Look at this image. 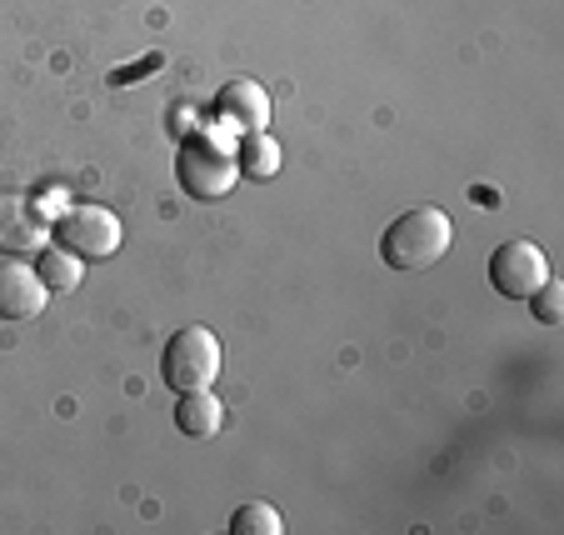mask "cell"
<instances>
[{
    "label": "cell",
    "instance_id": "cell-1",
    "mask_svg": "<svg viewBox=\"0 0 564 535\" xmlns=\"http://www.w3.org/2000/svg\"><path fill=\"white\" fill-rule=\"evenodd\" d=\"M449 246H455L449 215L440 211V205H415V211H405L400 221H390V231H384V240H380V256L390 270L415 276V270L440 266V260L449 256Z\"/></svg>",
    "mask_w": 564,
    "mask_h": 535
},
{
    "label": "cell",
    "instance_id": "cell-2",
    "mask_svg": "<svg viewBox=\"0 0 564 535\" xmlns=\"http://www.w3.org/2000/svg\"><path fill=\"white\" fill-rule=\"evenodd\" d=\"M175 181L191 201H225L240 181V165H235V150H225L210 136H191L175 156Z\"/></svg>",
    "mask_w": 564,
    "mask_h": 535
},
{
    "label": "cell",
    "instance_id": "cell-3",
    "mask_svg": "<svg viewBox=\"0 0 564 535\" xmlns=\"http://www.w3.org/2000/svg\"><path fill=\"white\" fill-rule=\"evenodd\" d=\"M160 375L171 390H210L215 375H220V341L205 325H185L165 341V361H160Z\"/></svg>",
    "mask_w": 564,
    "mask_h": 535
},
{
    "label": "cell",
    "instance_id": "cell-4",
    "mask_svg": "<svg viewBox=\"0 0 564 535\" xmlns=\"http://www.w3.org/2000/svg\"><path fill=\"white\" fill-rule=\"evenodd\" d=\"M55 246L61 250H70V256H80V260H106V256H116L120 250V215L116 211H106V205H70V211L55 221Z\"/></svg>",
    "mask_w": 564,
    "mask_h": 535
},
{
    "label": "cell",
    "instance_id": "cell-5",
    "mask_svg": "<svg viewBox=\"0 0 564 535\" xmlns=\"http://www.w3.org/2000/svg\"><path fill=\"white\" fill-rule=\"evenodd\" d=\"M544 280H550V260L534 240H505L490 256V286L505 300H530Z\"/></svg>",
    "mask_w": 564,
    "mask_h": 535
},
{
    "label": "cell",
    "instance_id": "cell-6",
    "mask_svg": "<svg viewBox=\"0 0 564 535\" xmlns=\"http://www.w3.org/2000/svg\"><path fill=\"white\" fill-rule=\"evenodd\" d=\"M51 300V286L25 256L0 260V321H35Z\"/></svg>",
    "mask_w": 564,
    "mask_h": 535
},
{
    "label": "cell",
    "instance_id": "cell-7",
    "mask_svg": "<svg viewBox=\"0 0 564 535\" xmlns=\"http://www.w3.org/2000/svg\"><path fill=\"white\" fill-rule=\"evenodd\" d=\"M215 120L240 130V136H256V130L270 126V90L260 81H250V75L225 81L220 96H215Z\"/></svg>",
    "mask_w": 564,
    "mask_h": 535
},
{
    "label": "cell",
    "instance_id": "cell-8",
    "mask_svg": "<svg viewBox=\"0 0 564 535\" xmlns=\"http://www.w3.org/2000/svg\"><path fill=\"white\" fill-rule=\"evenodd\" d=\"M45 236H51L45 215L25 195L0 191V256H35L45 250Z\"/></svg>",
    "mask_w": 564,
    "mask_h": 535
},
{
    "label": "cell",
    "instance_id": "cell-9",
    "mask_svg": "<svg viewBox=\"0 0 564 535\" xmlns=\"http://www.w3.org/2000/svg\"><path fill=\"white\" fill-rule=\"evenodd\" d=\"M175 430L191 440H215L225 430V406L210 390H181V400H175Z\"/></svg>",
    "mask_w": 564,
    "mask_h": 535
},
{
    "label": "cell",
    "instance_id": "cell-10",
    "mask_svg": "<svg viewBox=\"0 0 564 535\" xmlns=\"http://www.w3.org/2000/svg\"><path fill=\"white\" fill-rule=\"evenodd\" d=\"M235 165H240V175H250V181H270V175L280 171V146L265 136V130H256V136L240 140Z\"/></svg>",
    "mask_w": 564,
    "mask_h": 535
},
{
    "label": "cell",
    "instance_id": "cell-11",
    "mask_svg": "<svg viewBox=\"0 0 564 535\" xmlns=\"http://www.w3.org/2000/svg\"><path fill=\"white\" fill-rule=\"evenodd\" d=\"M41 280L51 286V296H65V290H75L80 286V276H86V260L80 256H70V250H61V246H51V250H41Z\"/></svg>",
    "mask_w": 564,
    "mask_h": 535
},
{
    "label": "cell",
    "instance_id": "cell-12",
    "mask_svg": "<svg viewBox=\"0 0 564 535\" xmlns=\"http://www.w3.org/2000/svg\"><path fill=\"white\" fill-rule=\"evenodd\" d=\"M230 535H285V521H280L275 505L250 501L230 515Z\"/></svg>",
    "mask_w": 564,
    "mask_h": 535
},
{
    "label": "cell",
    "instance_id": "cell-13",
    "mask_svg": "<svg viewBox=\"0 0 564 535\" xmlns=\"http://www.w3.org/2000/svg\"><path fill=\"white\" fill-rule=\"evenodd\" d=\"M530 311H534V321H540V325H560V315H564V286H560V280H544V286L534 290Z\"/></svg>",
    "mask_w": 564,
    "mask_h": 535
},
{
    "label": "cell",
    "instance_id": "cell-14",
    "mask_svg": "<svg viewBox=\"0 0 564 535\" xmlns=\"http://www.w3.org/2000/svg\"><path fill=\"white\" fill-rule=\"evenodd\" d=\"M160 65H165V55H160V51H150L145 61H135V65H130V71H116V75H110V86H135L140 75L160 71Z\"/></svg>",
    "mask_w": 564,
    "mask_h": 535
}]
</instances>
